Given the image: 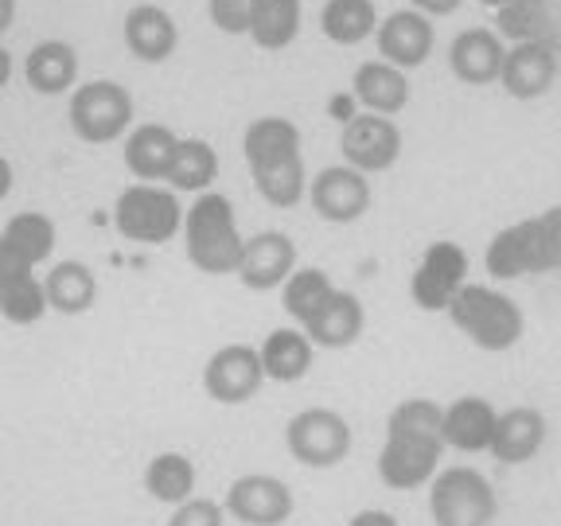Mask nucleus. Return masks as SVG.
<instances>
[{"instance_id":"nucleus-4","label":"nucleus","mask_w":561,"mask_h":526,"mask_svg":"<svg viewBox=\"0 0 561 526\" xmlns=\"http://www.w3.org/2000/svg\"><path fill=\"white\" fill-rule=\"evenodd\" d=\"M184 245H187V262L199 273H210V277L238 273L245 238L238 235L234 203L222 192L195 195V203L184 215Z\"/></svg>"},{"instance_id":"nucleus-41","label":"nucleus","mask_w":561,"mask_h":526,"mask_svg":"<svg viewBox=\"0 0 561 526\" xmlns=\"http://www.w3.org/2000/svg\"><path fill=\"white\" fill-rule=\"evenodd\" d=\"M16 24V0H0V35Z\"/></svg>"},{"instance_id":"nucleus-24","label":"nucleus","mask_w":561,"mask_h":526,"mask_svg":"<svg viewBox=\"0 0 561 526\" xmlns=\"http://www.w3.org/2000/svg\"><path fill=\"white\" fill-rule=\"evenodd\" d=\"M363 328H367V308H363V300L347 289H335L332 297H328V305L305 324V332L312 335L316 347L343 351V347H351V343H359Z\"/></svg>"},{"instance_id":"nucleus-18","label":"nucleus","mask_w":561,"mask_h":526,"mask_svg":"<svg viewBox=\"0 0 561 526\" xmlns=\"http://www.w3.org/2000/svg\"><path fill=\"white\" fill-rule=\"evenodd\" d=\"M558 82V52L546 39H526V44L507 47L503 59L500 87L518 102H535V98L550 94V87Z\"/></svg>"},{"instance_id":"nucleus-27","label":"nucleus","mask_w":561,"mask_h":526,"mask_svg":"<svg viewBox=\"0 0 561 526\" xmlns=\"http://www.w3.org/2000/svg\"><path fill=\"white\" fill-rule=\"evenodd\" d=\"M382 16H378L375 0H324L320 9V32L332 39L335 47H355L378 32Z\"/></svg>"},{"instance_id":"nucleus-22","label":"nucleus","mask_w":561,"mask_h":526,"mask_svg":"<svg viewBox=\"0 0 561 526\" xmlns=\"http://www.w3.org/2000/svg\"><path fill=\"white\" fill-rule=\"evenodd\" d=\"M175 149H180V137L168 125H133L129 137H125V168L137 175L140 184H160L172 172Z\"/></svg>"},{"instance_id":"nucleus-29","label":"nucleus","mask_w":561,"mask_h":526,"mask_svg":"<svg viewBox=\"0 0 561 526\" xmlns=\"http://www.w3.org/2000/svg\"><path fill=\"white\" fill-rule=\"evenodd\" d=\"M44 289H47V300H51L55 312L82 316V312H90L98 300V277L87 262H59V265H51V273H47Z\"/></svg>"},{"instance_id":"nucleus-44","label":"nucleus","mask_w":561,"mask_h":526,"mask_svg":"<svg viewBox=\"0 0 561 526\" xmlns=\"http://www.w3.org/2000/svg\"><path fill=\"white\" fill-rule=\"evenodd\" d=\"M480 4H488V9H507V4H515V0H480Z\"/></svg>"},{"instance_id":"nucleus-3","label":"nucleus","mask_w":561,"mask_h":526,"mask_svg":"<svg viewBox=\"0 0 561 526\" xmlns=\"http://www.w3.org/2000/svg\"><path fill=\"white\" fill-rule=\"evenodd\" d=\"M483 270L491 281H515L561 270V203L500 230L488 242Z\"/></svg>"},{"instance_id":"nucleus-32","label":"nucleus","mask_w":561,"mask_h":526,"mask_svg":"<svg viewBox=\"0 0 561 526\" xmlns=\"http://www.w3.org/2000/svg\"><path fill=\"white\" fill-rule=\"evenodd\" d=\"M335 293V281L316 265H297L293 277L280 285V300H285V312L297 320L300 328L312 320L320 308L328 305V297Z\"/></svg>"},{"instance_id":"nucleus-30","label":"nucleus","mask_w":561,"mask_h":526,"mask_svg":"<svg viewBox=\"0 0 561 526\" xmlns=\"http://www.w3.org/2000/svg\"><path fill=\"white\" fill-rule=\"evenodd\" d=\"M300 20H305L300 0H257L254 20H250V39L262 52H285L300 35Z\"/></svg>"},{"instance_id":"nucleus-19","label":"nucleus","mask_w":561,"mask_h":526,"mask_svg":"<svg viewBox=\"0 0 561 526\" xmlns=\"http://www.w3.org/2000/svg\"><path fill=\"white\" fill-rule=\"evenodd\" d=\"M546 437H550V425H546L542 410H535V405H511L495 421V437H491L488 453L507 468L530 465L542 453Z\"/></svg>"},{"instance_id":"nucleus-1","label":"nucleus","mask_w":561,"mask_h":526,"mask_svg":"<svg viewBox=\"0 0 561 526\" xmlns=\"http://www.w3.org/2000/svg\"><path fill=\"white\" fill-rule=\"evenodd\" d=\"M445 448V405H437L433 398H405L386 418L378 480L390 491L430 488Z\"/></svg>"},{"instance_id":"nucleus-37","label":"nucleus","mask_w":561,"mask_h":526,"mask_svg":"<svg viewBox=\"0 0 561 526\" xmlns=\"http://www.w3.org/2000/svg\"><path fill=\"white\" fill-rule=\"evenodd\" d=\"M227 523V507L215 500H184L180 507L172 511V518H168V526H222Z\"/></svg>"},{"instance_id":"nucleus-21","label":"nucleus","mask_w":561,"mask_h":526,"mask_svg":"<svg viewBox=\"0 0 561 526\" xmlns=\"http://www.w3.org/2000/svg\"><path fill=\"white\" fill-rule=\"evenodd\" d=\"M351 94L359 98V105L370 110V114L394 117V114H402L413 98L410 70L394 67V62H386V59L359 62L355 79H351Z\"/></svg>"},{"instance_id":"nucleus-11","label":"nucleus","mask_w":561,"mask_h":526,"mask_svg":"<svg viewBox=\"0 0 561 526\" xmlns=\"http://www.w3.org/2000/svg\"><path fill=\"white\" fill-rule=\"evenodd\" d=\"M265 382L262 351L250 343H227L203 367V395L219 405H242L257 398Z\"/></svg>"},{"instance_id":"nucleus-16","label":"nucleus","mask_w":561,"mask_h":526,"mask_svg":"<svg viewBox=\"0 0 561 526\" xmlns=\"http://www.w3.org/2000/svg\"><path fill=\"white\" fill-rule=\"evenodd\" d=\"M297 270V242L280 230H262V235L245 238L242 262H238L234 277L242 281L245 289L254 293H273Z\"/></svg>"},{"instance_id":"nucleus-8","label":"nucleus","mask_w":561,"mask_h":526,"mask_svg":"<svg viewBox=\"0 0 561 526\" xmlns=\"http://www.w3.org/2000/svg\"><path fill=\"white\" fill-rule=\"evenodd\" d=\"M70 129L87 145H114L133 129V94L114 79L79 82L67 105Z\"/></svg>"},{"instance_id":"nucleus-25","label":"nucleus","mask_w":561,"mask_h":526,"mask_svg":"<svg viewBox=\"0 0 561 526\" xmlns=\"http://www.w3.org/2000/svg\"><path fill=\"white\" fill-rule=\"evenodd\" d=\"M24 79L35 94H70L79 87V52L62 39H44L35 44L24 59Z\"/></svg>"},{"instance_id":"nucleus-5","label":"nucleus","mask_w":561,"mask_h":526,"mask_svg":"<svg viewBox=\"0 0 561 526\" xmlns=\"http://www.w3.org/2000/svg\"><path fill=\"white\" fill-rule=\"evenodd\" d=\"M448 320L480 351H495V355L511 351L526 332V316L518 300L491 285H480V281H468L465 289L456 293V300L448 305Z\"/></svg>"},{"instance_id":"nucleus-38","label":"nucleus","mask_w":561,"mask_h":526,"mask_svg":"<svg viewBox=\"0 0 561 526\" xmlns=\"http://www.w3.org/2000/svg\"><path fill=\"white\" fill-rule=\"evenodd\" d=\"M35 265L27 262L24 254H20L16 245L9 242V238L0 235V285H9V281H20V277H27Z\"/></svg>"},{"instance_id":"nucleus-40","label":"nucleus","mask_w":561,"mask_h":526,"mask_svg":"<svg viewBox=\"0 0 561 526\" xmlns=\"http://www.w3.org/2000/svg\"><path fill=\"white\" fill-rule=\"evenodd\" d=\"M347 526H402V523H398V518L390 515V511L367 507V511H359V515H351Z\"/></svg>"},{"instance_id":"nucleus-15","label":"nucleus","mask_w":561,"mask_h":526,"mask_svg":"<svg viewBox=\"0 0 561 526\" xmlns=\"http://www.w3.org/2000/svg\"><path fill=\"white\" fill-rule=\"evenodd\" d=\"M375 47H378V59L394 62L402 70H417L430 62L433 47H437V32H433V16L417 9H398L390 16H382L375 32Z\"/></svg>"},{"instance_id":"nucleus-31","label":"nucleus","mask_w":561,"mask_h":526,"mask_svg":"<svg viewBox=\"0 0 561 526\" xmlns=\"http://www.w3.org/2000/svg\"><path fill=\"white\" fill-rule=\"evenodd\" d=\"M145 491H149L157 503L168 507H180L184 500L195 495V465L192 456L184 453H160L145 468Z\"/></svg>"},{"instance_id":"nucleus-26","label":"nucleus","mask_w":561,"mask_h":526,"mask_svg":"<svg viewBox=\"0 0 561 526\" xmlns=\"http://www.w3.org/2000/svg\"><path fill=\"white\" fill-rule=\"evenodd\" d=\"M257 351H262L265 378L273 382H300L316 359V343L305 328H273Z\"/></svg>"},{"instance_id":"nucleus-17","label":"nucleus","mask_w":561,"mask_h":526,"mask_svg":"<svg viewBox=\"0 0 561 526\" xmlns=\"http://www.w3.org/2000/svg\"><path fill=\"white\" fill-rule=\"evenodd\" d=\"M503 59H507V44H503V35L495 27H465L448 44V70L465 87H491V82H500Z\"/></svg>"},{"instance_id":"nucleus-20","label":"nucleus","mask_w":561,"mask_h":526,"mask_svg":"<svg viewBox=\"0 0 561 526\" xmlns=\"http://www.w3.org/2000/svg\"><path fill=\"white\" fill-rule=\"evenodd\" d=\"M180 47V27L160 4H133L125 12V52L137 62H168Z\"/></svg>"},{"instance_id":"nucleus-33","label":"nucleus","mask_w":561,"mask_h":526,"mask_svg":"<svg viewBox=\"0 0 561 526\" xmlns=\"http://www.w3.org/2000/svg\"><path fill=\"white\" fill-rule=\"evenodd\" d=\"M4 238L16 245L27 262L39 265L51 258L55 242H59V230H55V222L47 219V215H39V210H20V215L9 219V227H4Z\"/></svg>"},{"instance_id":"nucleus-6","label":"nucleus","mask_w":561,"mask_h":526,"mask_svg":"<svg viewBox=\"0 0 561 526\" xmlns=\"http://www.w3.org/2000/svg\"><path fill=\"white\" fill-rule=\"evenodd\" d=\"M184 203L180 192L157 184H133L117 195L114 203V227L122 238L140 245H164L175 235H184Z\"/></svg>"},{"instance_id":"nucleus-2","label":"nucleus","mask_w":561,"mask_h":526,"mask_svg":"<svg viewBox=\"0 0 561 526\" xmlns=\"http://www.w3.org/2000/svg\"><path fill=\"white\" fill-rule=\"evenodd\" d=\"M242 152L257 192L270 207L289 210L300 199H308V172L300 157V129L289 117H257L245 125Z\"/></svg>"},{"instance_id":"nucleus-36","label":"nucleus","mask_w":561,"mask_h":526,"mask_svg":"<svg viewBox=\"0 0 561 526\" xmlns=\"http://www.w3.org/2000/svg\"><path fill=\"white\" fill-rule=\"evenodd\" d=\"M254 4L257 0H207V16L222 35H250Z\"/></svg>"},{"instance_id":"nucleus-35","label":"nucleus","mask_w":561,"mask_h":526,"mask_svg":"<svg viewBox=\"0 0 561 526\" xmlns=\"http://www.w3.org/2000/svg\"><path fill=\"white\" fill-rule=\"evenodd\" d=\"M495 12H500V27H495L500 35H511L518 44H526V39H546L550 20H546V12H542V0H515V4L495 9Z\"/></svg>"},{"instance_id":"nucleus-7","label":"nucleus","mask_w":561,"mask_h":526,"mask_svg":"<svg viewBox=\"0 0 561 526\" xmlns=\"http://www.w3.org/2000/svg\"><path fill=\"white\" fill-rule=\"evenodd\" d=\"M500 515V495L483 472L468 465L440 468L430 483L433 526H491Z\"/></svg>"},{"instance_id":"nucleus-9","label":"nucleus","mask_w":561,"mask_h":526,"mask_svg":"<svg viewBox=\"0 0 561 526\" xmlns=\"http://www.w3.org/2000/svg\"><path fill=\"white\" fill-rule=\"evenodd\" d=\"M351 425L340 410H328V405H312V410H300L285 425V448L297 465L305 468H335L351 456Z\"/></svg>"},{"instance_id":"nucleus-23","label":"nucleus","mask_w":561,"mask_h":526,"mask_svg":"<svg viewBox=\"0 0 561 526\" xmlns=\"http://www.w3.org/2000/svg\"><path fill=\"white\" fill-rule=\"evenodd\" d=\"M500 410L480 395H465L445 405V445L456 453H488Z\"/></svg>"},{"instance_id":"nucleus-39","label":"nucleus","mask_w":561,"mask_h":526,"mask_svg":"<svg viewBox=\"0 0 561 526\" xmlns=\"http://www.w3.org/2000/svg\"><path fill=\"white\" fill-rule=\"evenodd\" d=\"M410 9H417V12H425V16H433V20H440V16H453L465 0H405Z\"/></svg>"},{"instance_id":"nucleus-10","label":"nucleus","mask_w":561,"mask_h":526,"mask_svg":"<svg viewBox=\"0 0 561 526\" xmlns=\"http://www.w3.org/2000/svg\"><path fill=\"white\" fill-rule=\"evenodd\" d=\"M468 285V250L460 242H433L421 254L417 270L410 277V300L421 312H448L456 293Z\"/></svg>"},{"instance_id":"nucleus-42","label":"nucleus","mask_w":561,"mask_h":526,"mask_svg":"<svg viewBox=\"0 0 561 526\" xmlns=\"http://www.w3.org/2000/svg\"><path fill=\"white\" fill-rule=\"evenodd\" d=\"M12 180H16V175H12V164H9V160H4V157H0V199H9Z\"/></svg>"},{"instance_id":"nucleus-43","label":"nucleus","mask_w":561,"mask_h":526,"mask_svg":"<svg viewBox=\"0 0 561 526\" xmlns=\"http://www.w3.org/2000/svg\"><path fill=\"white\" fill-rule=\"evenodd\" d=\"M12 82V55H9V47L0 44V90L9 87Z\"/></svg>"},{"instance_id":"nucleus-13","label":"nucleus","mask_w":561,"mask_h":526,"mask_svg":"<svg viewBox=\"0 0 561 526\" xmlns=\"http://www.w3.org/2000/svg\"><path fill=\"white\" fill-rule=\"evenodd\" d=\"M308 203H312V210L324 222L347 227V222H359L367 215L370 203H375V192H370L367 172H359V168L351 164H332L312 175Z\"/></svg>"},{"instance_id":"nucleus-12","label":"nucleus","mask_w":561,"mask_h":526,"mask_svg":"<svg viewBox=\"0 0 561 526\" xmlns=\"http://www.w3.org/2000/svg\"><path fill=\"white\" fill-rule=\"evenodd\" d=\"M340 152L343 164L359 168V172H390L402 157V129L394 125V117L386 114H355L340 133Z\"/></svg>"},{"instance_id":"nucleus-34","label":"nucleus","mask_w":561,"mask_h":526,"mask_svg":"<svg viewBox=\"0 0 561 526\" xmlns=\"http://www.w3.org/2000/svg\"><path fill=\"white\" fill-rule=\"evenodd\" d=\"M47 308H51V300H47V289L44 281H35L32 273L20 281H9V285H0V316L9 320V324H39L47 316Z\"/></svg>"},{"instance_id":"nucleus-28","label":"nucleus","mask_w":561,"mask_h":526,"mask_svg":"<svg viewBox=\"0 0 561 526\" xmlns=\"http://www.w3.org/2000/svg\"><path fill=\"white\" fill-rule=\"evenodd\" d=\"M215 180H219V152L199 137H180V149H175L172 172L164 184L180 195H203L215 187Z\"/></svg>"},{"instance_id":"nucleus-14","label":"nucleus","mask_w":561,"mask_h":526,"mask_svg":"<svg viewBox=\"0 0 561 526\" xmlns=\"http://www.w3.org/2000/svg\"><path fill=\"white\" fill-rule=\"evenodd\" d=\"M222 507L242 526H280L293 518L297 500H293V488L285 480L265 476V472H250L230 483Z\"/></svg>"}]
</instances>
